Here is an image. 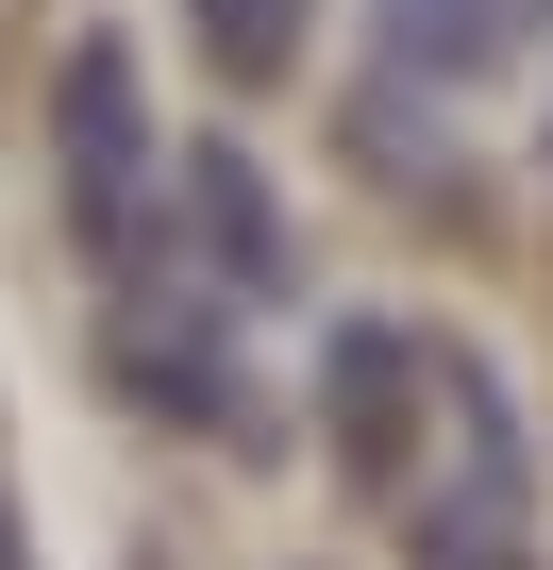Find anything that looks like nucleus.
Returning <instances> with one entry per match:
<instances>
[{
  "mask_svg": "<svg viewBox=\"0 0 553 570\" xmlns=\"http://www.w3.org/2000/svg\"><path fill=\"white\" fill-rule=\"evenodd\" d=\"M51 151H68V202H85L101 268L135 285V268H151V101H135V51H118V35H85V51L51 68Z\"/></svg>",
  "mask_w": 553,
  "mask_h": 570,
  "instance_id": "1",
  "label": "nucleus"
},
{
  "mask_svg": "<svg viewBox=\"0 0 553 570\" xmlns=\"http://www.w3.org/2000/svg\"><path fill=\"white\" fill-rule=\"evenodd\" d=\"M319 420H336V470L369 503H419V420H436V353L403 320H336L319 353Z\"/></svg>",
  "mask_w": 553,
  "mask_h": 570,
  "instance_id": "2",
  "label": "nucleus"
},
{
  "mask_svg": "<svg viewBox=\"0 0 553 570\" xmlns=\"http://www.w3.org/2000/svg\"><path fill=\"white\" fill-rule=\"evenodd\" d=\"M118 370H135L151 420H185V436H251V370H235V336H218V320H168L151 285L118 303Z\"/></svg>",
  "mask_w": 553,
  "mask_h": 570,
  "instance_id": "3",
  "label": "nucleus"
},
{
  "mask_svg": "<svg viewBox=\"0 0 553 570\" xmlns=\"http://www.w3.org/2000/svg\"><path fill=\"white\" fill-rule=\"evenodd\" d=\"M185 235H201V285H235V303H268L303 252H286V202H268V168L218 135V151H185Z\"/></svg>",
  "mask_w": 553,
  "mask_h": 570,
  "instance_id": "4",
  "label": "nucleus"
},
{
  "mask_svg": "<svg viewBox=\"0 0 553 570\" xmlns=\"http://www.w3.org/2000/svg\"><path fill=\"white\" fill-rule=\"evenodd\" d=\"M369 35H386L403 85H486L553 35V0H369Z\"/></svg>",
  "mask_w": 553,
  "mask_h": 570,
  "instance_id": "5",
  "label": "nucleus"
},
{
  "mask_svg": "<svg viewBox=\"0 0 553 570\" xmlns=\"http://www.w3.org/2000/svg\"><path fill=\"white\" fill-rule=\"evenodd\" d=\"M185 35H201V68L235 85V101H268L303 68V35H319V0H185Z\"/></svg>",
  "mask_w": 553,
  "mask_h": 570,
  "instance_id": "6",
  "label": "nucleus"
},
{
  "mask_svg": "<svg viewBox=\"0 0 553 570\" xmlns=\"http://www.w3.org/2000/svg\"><path fill=\"white\" fill-rule=\"evenodd\" d=\"M419 570H536L520 487H453V503H419Z\"/></svg>",
  "mask_w": 553,
  "mask_h": 570,
  "instance_id": "7",
  "label": "nucleus"
}]
</instances>
